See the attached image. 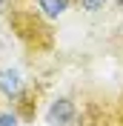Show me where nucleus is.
Here are the masks:
<instances>
[{
	"instance_id": "obj_1",
	"label": "nucleus",
	"mask_w": 123,
	"mask_h": 126,
	"mask_svg": "<svg viewBox=\"0 0 123 126\" xmlns=\"http://www.w3.org/2000/svg\"><path fill=\"white\" fill-rule=\"evenodd\" d=\"M75 115H77L75 103L69 97H57L46 109V123H52V126H72L75 123Z\"/></svg>"
},
{
	"instance_id": "obj_3",
	"label": "nucleus",
	"mask_w": 123,
	"mask_h": 126,
	"mask_svg": "<svg viewBox=\"0 0 123 126\" xmlns=\"http://www.w3.org/2000/svg\"><path fill=\"white\" fill-rule=\"evenodd\" d=\"M37 9L46 17H60L69 9V0H37Z\"/></svg>"
},
{
	"instance_id": "obj_5",
	"label": "nucleus",
	"mask_w": 123,
	"mask_h": 126,
	"mask_svg": "<svg viewBox=\"0 0 123 126\" xmlns=\"http://www.w3.org/2000/svg\"><path fill=\"white\" fill-rule=\"evenodd\" d=\"M103 3H106V0H80V6H83L86 12H97V9H103Z\"/></svg>"
},
{
	"instance_id": "obj_7",
	"label": "nucleus",
	"mask_w": 123,
	"mask_h": 126,
	"mask_svg": "<svg viewBox=\"0 0 123 126\" xmlns=\"http://www.w3.org/2000/svg\"><path fill=\"white\" fill-rule=\"evenodd\" d=\"M120 3H123V0H120Z\"/></svg>"
},
{
	"instance_id": "obj_6",
	"label": "nucleus",
	"mask_w": 123,
	"mask_h": 126,
	"mask_svg": "<svg viewBox=\"0 0 123 126\" xmlns=\"http://www.w3.org/2000/svg\"><path fill=\"white\" fill-rule=\"evenodd\" d=\"M6 9H9V0H0V15H3Z\"/></svg>"
},
{
	"instance_id": "obj_4",
	"label": "nucleus",
	"mask_w": 123,
	"mask_h": 126,
	"mask_svg": "<svg viewBox=\"0 0 123 126\" xmlns=\"http://www.w3.org/2000/svg\"><path fill=\"white\" fill-rule=\"evenodd\" d=\"M0 126H20L15 112H0Z\"/></svg>"
},
{
	"instance_id": "obj_2",
	"label": "nucleus",
	"mask_w": 123,
	"mask_h": 126,
	"mask_svg": "<svg viewBox=\"0 0 123 126\" xmlns=\"http://www.w3.org/2000/svg\"><path fill=\"white\" fill-rule=\"evenodd\" d=\"M23 89H26V83L20 78V72H15V69H3L0 72V94H6L9 100H17L23 94Z\"/></svg>"
}]
</instances>
